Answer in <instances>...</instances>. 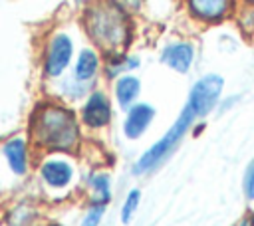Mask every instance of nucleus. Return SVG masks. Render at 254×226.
I'll list each match as a JSON object with an SVG mask.
<instances>
[{"label":"nucleus","instance_id":"obj_11","mask_svg":"<svg viewBox=\"0 0 254 226\" xmlns=\"http://www.w3.org/2000/svg\"><path fill=\"white\" fill-rule=\"evenodd\" d=\"M103 67V59L97 48H83L79 50V54L73 57V67H71V75L81 81V83H93L99 75Z\"/></svg>","mask_w":254,"mask_h":226},{"label":"nucleus","instance_id":"obj_5","mask_svg":"<svg viewBox=\"0 0 254 226\" xmlns=\"http://www.w3.org/2000/svg\"><path fill=\"white\" fill-rule=\"evenodd\" d=\"M111 119H113V105L109 95L101 89H91L79 111L81 125L91 131H99L105 129L111 123Z\"/></svg>","mask_w":254,"mask_h":226},{"label":"nucleus","instance_id":"obj_14","mask_svg":"<svg viewBox=\"0 0 254 226\" xmlns=\"http://www.w3.org/2000/svg\"><path fill=\"white\" fill-rule=\"evenodd\" d=\"M89 200L93 204H105L111 200V176L107 172H91L87 176Z\"/></svg>","mask_w":254,"mask_h":226},{"label":"nucleus","instance_id":"obj_13","mask_svg":"<svg viewBox=\"0 0 254 226\" xmlns=\"http://www.w3.org/2000/svg\"><path fill=\"white\" fill-rule=\"evenodd\" d=\"M141 65V59L133 54L127 52H115V54H105L103 61V71L107 79H117L123 73H131Z\"/></svg>","mask_w":254,"mask_h":226},{"label":"nucleus","instance_id":"obj_1","mask_svg":"<svg viewBox=\"0 0 254 226\" xmlns=\"http://www.w3.org/2000/svg\"><path fill=\"white\" fill-rule=\"evenodd\" d=\"M224 89V79L218 73H206L202 77H198L187 97V103L181 111V115L177 117V121L169 127V131L157 141L153 143L133 165V174H149L153 170H157L183 143V139L187 137L189 131L194 129L196 121L206 117L220 99V93Z\"/></svg>","mask_w":254,"mask_h":226},{"label":"nucleus","instance_id":"obj_3","mask_svg":"<svg viewBox=\"0 0 254 226\" xmlns=\"http://www.w3.org/2000/svg\"><path fill=\"white\" fill-rule=\"evenodd\" d=\"M81 22L87 38L105 54L127 52L133 40L131 12L115 0H91L83 10Z\"/></svg>","mask_w":254,"mask_h":226},{"label":"nucleus","instance_id":"obj_16","mask_svg":"<svg viewBox=\"0 0 254 226\" xmlns=\"http://www.w3.org/2000/svg\"><path fill=\"white\" fill-rule=\"evenodd\" d=\"M141 204V190L139 188H131L127 192V196L123 198V204H121V222L123 224H129L137 212Z\"/></svg>","mask_w":254,"mask_h":226},{"label":"nucleus","instance_id":"obj_21","mask_svg":"<svg viewBox=\"0 0 254 226\" xmlns=\"http://www.w3.org/2000/svg\"><path fill=\"white\" fill-rule=\"evenodd\" d=\"M238 226H254V216H246V218H242Z\"/></svg>","mask_w":254,"mask_h":226},{"label":"nucleus","instance_id":"obj_8","mask_svg":"<svg viewBox=\"0 0 254 226\" xmlns=\"http://www.w3.org/2000/svg\"><path fill=\"white\" fill-rule=\"evenodd\" d=\"M194 56H196V50H194V44L192 42L177 40V42L167 44L161 50L159 59L169 69H173L177 73H187L192 67V63H194Z\"/></svg>","mask_w":254,"mask_h":226},{"label":"nucleus","instance_id":"obj_23","mask_svg":"<svg viewBox=\"0 0 254 226\" xmlns=\"http://www.w3.org/2000/svg\"><path fill=\"white\" fill-rule=\"evenodd\" d=\"M244 6H254V0H240Z\"/></svg>","mask_w":254,"mask_h":226},{"label":"nucleus","instance_id":"obj_2","mask_svg":"<svg viewBox=\"0 0 254 226\" xmlns=\"http://www.w3.org/2000/svg\"><path fill=\"white\" fill-rule=\"evenodd\" d=\"M30 137L36 147L48 153H75L81 145L79 119L60 101H42L30 117Z\"/></svg>","mask_w":254,"mask_h":226},{"label":"nucleus","instance_id":"obj_4","mask_svg":"<svg viewBox=\"0 0 254 226\" xmlns=\"http://www.w3.org/2000/svg\"><path fill=\"white\" fill-rule=\"evenodd\" d=\"M73 56H75V46L71 36L67 32H54L44 48V61H42L44 75L50 79L64 77V73L73 61Z\"/></svg>","mask_w":254,"mask_h":226},{"label":"nucleus","instance_id":"obj_9","mask_svg":"<svg viewBox=\"0 0 254 226\" xmlns=\"http://www.w3.org/2000/svg\"><path fill=\"white\" fill-rule=\"evenodd\" d=\"M155 119V107L151 103L145 101H137L135 105H131L125 111V119H123V135L131 141L141 139L147 129L151 127Z\"/></svg>","mask_w":254,"mask_h":226},{"label":"nucleus","instance_id":"obj_7","mask_svg":"<svg viewBox=\"0 0 254 226\" xmlns=\"http://www.w3.org/2000/svg\"><path fill=\"white\" fill-rule=\"evenodd\" d=\"M189 16L206 26L228 20L236 10V0H185Z\"/></svg>","mask_w":254,"mask_h":226},{"label":"nucleus","instance_id":"obj_12","mask_svg":"<svg viewBox=\"0 0 254 226\" xmlns=\"http://www.w3.org/2000/svg\"><path fill=\"white\" fill-rule=\"evenodd\" d=\"M139 93H141V79L137 75H133V73H123L113 83L115 101L123 111H127L131 105L137 103Z\"/></svg>","mask_w":254,"mask_h":226},{"label":"nucleus","instance_id":"obj_19","mask_svg":"<svg viewBox=\"0 0 254 226\" xmlns=\"http://www.w3.org/2000/svg\"><path fill=\"white\" fill-rule=\"evenodd\" d=\"M242 190H244V196L248 200H254V159L246 167V172L242 178Z\"/></svg>","mask_w":254,"mask_h":226},{"label":"nucleus","instance_id":"obj_20","mask_svg":"<svg viewBox=\"0 0 254 226\" xmlns=\"http://www.w3.org/2000/svg\"><path fill=\"white\" fill-rule=\"evenodd\" d=\"M119 6H123L125 10H129V12H137L139 8H141V4H143V0H115Z\"/></svg>","mask_w":254,"mask_h":226},{"label":"nucleus","instance_id":"obj_18","mask_svg":"<svg viewBox=\"0 0 254 226\" xmlns=\"http://www.w3.org/2000/svg\"><path fill=\"white\" fill-rule=\"evenodd\" d=\"M105 216V204H89L83 218H81V224L79 226H99L101 220Z\"/></svg>","mask_w":254,"mask_h":226},{"label":"nucleus","instance_id":"obj_6","mask_svg":"<svg viewBox=\"0 0 254 226\" xmlns=\"http://www.w3.org/2000/svg\"><path fill=\"white\" fill-rule=\"evenodd\" d=\"M75 178V167L69 159L62 157V153H54L46 157L40 165V180L50 190H65L71 186Z\"/></svg>","mask_w":254,"mask_h":226},{"label":"nucleus","instance_id":"obj_17","mask_svg":"<svg viewBox=\"0 0 254 226\" xmlns=\"http://www.w3.org/2000/svg\"><path fill=\"white\" fill-rule=\"evenodd\" d=\"M8 220L12 226H32L36 220V210L28 204H18L16 208H12Z\"/></svg>","mask_w":254,"mask_h":226},{"label":"nucleus","instance_id":"obj_15","mask_svg":"<svg viewBox=\"0 0 254 226\" xmlns=\"http://www.w3.org/2000/svg\"><path fill=\"white\" fill-rule=\"evenodd\" d=\"M89 87H91L89 83H81L73 75H69V77H64L60 81V95L67 101H77L81 97H87V93L91 91Z\"/></svg>","mask_w":254,"mask_h":226},{"label":"nucleus","instance_id":"obj_10","mask_svg":"<svg viewBox=\"0 0 254 226\" xmlns=\"http://www.w3.org/2000/svg\"><path fill=\"white\" fill-rule=\"evenodd\" d=\"M2 155L8 169L16 176H26L30 170V143L22 135H14L2 143Z\"/></svg>","mask_w":254,"mask_h":226},{"label":"nucleus","instance_id":"obj_22","mask_svg":"<svg viewBox=\"0 0 254 226\" xmlns=\"http://www.w3.org/2000/svg\"><path fill=\"white\" fill-rule=\"evenodd\" d=\"M73 2H75L77 6H87V4L91 2V0H73Z\"/></svg>","mask_w":254,"mask_h":226}]
</instances>
